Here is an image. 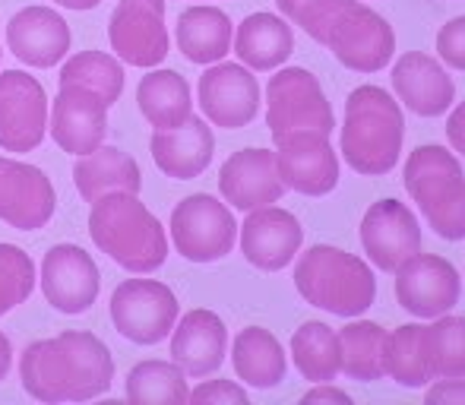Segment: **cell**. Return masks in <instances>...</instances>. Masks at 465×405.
Returning <instances> with one entry per match:
<instances>
[{
    "label": "cell",
    "instance_id": "21",
    "mask_svg": "<svg viewBox=\"0 0 465 405\" xmlns=\"http://www.w3.org/2000/svg\"><path fill=\"white\" fill-rule=\"evenodd\" d=\"M219 193L228 206L241 212L279 202L285 197V184L279 178L276 153L253 146L228 155L219 172Z\"/></svg>",
    "mask_w": 465,
    "mask_h": 405
},
{
    "label": "cell",
    "instance_id": "2",
    "mask_svg": "<svg viewBox=\"0 0 465 405\" xmlns=\"http://www.w3.org/2000/svg\"><path fill=\"white\" fill-rule=\"evenodd\" d=\"M405 143V114L392 93L380 86H358L345 99V121L339 149L351 172L380 178L396 168Z\"/></svg>",
    "mask_w": 465,
    "mask_h": 405
},
{
    "label": "cell",
    "instance_id": "26",
    "mask_svg": "<svg viewBox=\"0 0 465 405\" xmlns=\"http://www.w3.org/2000/svg\"><path fill=\"white\" fill-rule=\"evenodd\" d=\"M174 38H178L181 54H184L190 64L209 67V64H215V61H225V54L232 51L234 25H232V19H228V13L219 10V6L193 4L178 16Z\"/></svg>",
    "mask_w": 465,
    "mask_h": 405
},
{
    "label": "cell",
    "instance_id": "17",
    "mask_svg": "<svg viewBox=\"0 0 465 405\" xmlns=\"http://www.w3.org/2000/svg\"><path fill=\"white\" fill-rule=\"evenodd\" d=\"M42 291L45 301L61 313H86L98 301L102 276L93 253L80 244H54L42 260Z\"/></svg>",
    "mask_w": 465,
    "mask_h": 405
},
{
    "label": "cell",
    "instance_id": "30",
    "mask_svg": "<svg viewBox=\"0 0 465 405\" xmlns=\"http://www.w3.org/2000/svg\"><path fill=\"white\" fill-rule=\"evenodd\" d=\"M383 370L390 380L405 390H421L434 380L428 358V326L405 323L396 330H386L383 345Z\"/></svg>",
    "mask_w": 465,
    "mask_h": 405
},
{
    "label": "cell",
    "instance_id": "34",
    "mask_svg": "<svg viewBox=\"0 0 465 405\" xmlns=\"http://www.w3.org/2000/svg\"><path fill=\"white\" fill-rule=\"evenodd\" d=\"M61 86L76 83V86H86L102 99L104 104H114L124 93V67L117 57L104 54V51H80L61 67Z\"/></svg>",
    "mask_w": 465,
    "mask_h": 405
},
{
    "label": "cell",
    "instance_id": "35",
    "mask_svg": "<svg viewBox=\"0 0 465 405\" xmlns=\"http://www.w3.org/2000/svg\"><path fill=\"white\" fill-rule=\"evenodd\" d=\"M428 358L434 380L465 377V317L443 313L428 326Z\"/></svg>",
    "mask_w": 465,
    "mask_h": 405
},
{
    "label": "cell",
    "instance_id": "38",
    "mask_svg": "<svg viewBox=\"0 0 465 405\" xmlns=\"http://www.w3.org/2000/svg\"><path fill=\"white\" fill-rule=\"evenodd\" d=\"M437 57L447 70H462L465 74V16L450 19L437 32Z\"/></svg>",
    "mask_w": 465,
    "mask_h": 405
},
{
    "label": "cell",
    "instance_id": "18",
    "mask_svg": "<svg viewBox=\"0 0 465 405\" xmlns=\"http://www.w3.org/2000/svg\"><path fill=\"white\" fill-rule=\"evenodd\" d=\"M241 253L251 266L263 272H279L294 263L304 244V228L288 209L282 206H260L251 209L244 225H238Z\"/></svg>",
    "mask_w": 465,
    "mask_h": 405
},
{
    "label": "cell",
    "instance_id": "42",
    "mask_svg": "<svg viewBox=\"0 0 465 405\" xmlns=\"http://www.w3.org/2000/svg\"><path fill=\"white\" fill-rule=\"evenodd\" d=\"M447 140H450V149L465 159V102L456 104V108L450 111V117H447Z\"/></svg>",
    "mask_w": 465,
    "mask_h": 405
},
{
    "label": "cell",
    "instance_id": "4",
    "mask_svg": "<svg viewBox=\"0 0 465 405\" xmlns=\"http://www.w3.org/2000/svg\"><path fill=\"white\" fill-rule=\"evenodd\" d=\"M294 289L311 307L332 317H361L377 301V276L371 263L332 244H313L298 253Z\"/></svg>",
    "mask_w": 465,
    "mask_h": 405
},
{
    "label": "cell",
    "instance_id": "33",
    "mask_svg": "<svg viewBox=\"0 0 465 405\" xmlns=\"http://www.w3.org/2000/svg\"><path fill=\"white\" fill-rule=\"evenodd\" d=\"M124 393L143 405H184L190 396L187 374L174 361H140L130 368Z\"/></svg>",
    "mask_w": 465,
    "mask_h": 405
},
{
    "label": "cell",
    "instance_id": "1",
    "mask_svg": "<svg viewBox=\"0 0 465 405\" xmlns=\"http://www.w3.org/2000/svg\"><path fill=\"white\" fill-rule=\"evenodd\" d=\"M23 390L38 402H89L114 383V355L86 330L38 339L19 355Z\"/></svg>",
    "mask_w": 465,
    "mask_h": 405
},
{
    "label": "cell",
    "instance_id": "20",
    "mask_svg": "<svg viewBox=\"0 0 465 405\" xmlns=\"http://www.w3.org/2000/svg\"><path fill=\"white\" fill-rule=\"evenodd\" d=\"M392 93L402 108L415 111L418 117H443L456 102V83L440 57L424 51H405L392 64Z\"/></svg>",
    "mask_w": 465,
    "mask_h": 405
},
{
    "label": "cell",
    "instance_id": "28",
    "mask_svg": "<svg viewBox=\"0 0 465 405\" xmlns=\"http://www.w3.org/2000/svg\"><path fill=\"white\" fill-rule=\"evenodd\" d=\"M232 368L244 387L251 390H276L288 374L285 349L270 330L247 326L232 342Z\"/></svg>",
    "mask_w": 465,
    "mask_h": 405
},
{
    "label": "cell",
    "instance_id": "32",
    "mask_svg": "<svg viewBox=\"0 0 465 405\" xmlns=\"http://www.w3.org/2000/svg\"><path fill=\"white\" fill-rule=\"evenodd\" d=\"M292 361L298 374L311 383H332L339 370V336L330 323L307 320L292 336Z\"/></svg>",
    "mask_w": 465,
    "mask_h": 405
},
{
    "label": "cell",
    "instance_id": "19",
    "mask_svg": "<svg viewBox=\"0 0 465 405\" xmlns=\"http://www.w3.org/2000/svg\"><path fill=\"white\" fill-rule=\"evenodd\" d=\"M48 133L70 155H89L108 133V104L93 89L67 83L48 108Z\"/></svg>",
    "mask_w": 465,
    "mask_h": 405
},
{
    "label": "cell",
    "instance_id": "44",
    "mask_svg": "<svg viewBox=\"0 0 465 405\" xmlns=\"http://www.w3.org/2000/svg\"><path fill=\"white\" fill-rule=\"evenodd\" d=\"M54 4H61V6H67V10H95L102 0H54Z\"/></svg>",
    "mask_w": 465,
    "mask_h": 405
},
{
    "label": "cell",
    "instance_id": "8",
    "mask_svg": "<svg viewBox=\"0 0 465 405\" xmlns=\"http://www.w3.org/2000/svg\"><path fill=\"white\" fill-rule=\"evenodd\" d=\"M181 317L174 291L159 279H124L111 291V323L134 345H159Z\"/></svg>",
    "mask_w": 465,
    "mask_h": 405
},
{
    "label": "cell",
    "instance_id": "15",
    "mask_svg": "<svg viewBox=\"0 0 465 405\" xmlns=\"http://www.w3.org/2000/svg\"><path fill=\"white\" fill-rule=\"evenodd\" d=\"M200 108L213 127L241 130L257 117L260 111V83L244 64L215 61L200 76Z\"/></svg>",
    "mask_w": 465,
    "mask_h": 405
},
{
    "label": "cell",
    "instance_id": "10",
    "mask_svg": "<svg viewBox=\"0 0 465 405\" xmlns=\"http://www.w3.org/2000/svg\"><path fill=\"white\" fill-rule=\"evenodd\" d=\"M272 143H276V168L285 191L304 193V197H326L336 191L342 165L330 133L298 130V133L276 136Z\"/></svg>",
    "mask_w": 465,
    "mask_h": 405
},
{
    "label": "cell",
    "instance_id": "43",
    "mask_svg": "<svg viewBox=\"0 0 465 405\" xmlns=\"http://www.w3.org/2000/svg\"><path fill=\"white\" fill-rule=\"evenodd\" d=\"M10 364H13V345H10V339L0 332V380L10 374Z\"/></svg>",
    "mask_w": 465,
    "mask_h": 405
},
{
    "label": "cell",
    "instance_id": "39",
    "mask_svg": "<svg viewBox=\"0 0 465 405\" xmlns=\"http://www.w3.org/2000/svg\"><path fill=\"white\" fill-rule=\"evenodd\" d=\"M247 390L234 380H206L187 396V402L193 405H247Z\"/></svg>",
    "mask_w": 465,
    "mask_h": 405
},
{
    "label": "cell",
    "instance_id": "13",
    "mask_svg": "<svg viewBox=\"0 0 465 405\" xmlns=\"http://www.w3.org/2000/svg\"><path fill=\"white\" fill-rule=\"evenodd\" d=\"M48 133V95L35 76L23 70L0 74V149L32 153Z\"/></svg>",
    "mask_w": 465,
    "mask_h": 405
},
{
    "label": "cell",
    "instance_id": "9",
    "mask_svg": "<svg viewBox=\"0 0 465 405\" xmlns=\"http://www.w3.org/2000/svg\"><path fill=\"white\" fill-rule=\"evenodd\" d=\"M326 48L332 51L345 70L355 74H380L396 54V32L392 25L361 0H349L326 35Z\"/></svg>",
    "mask_w": 465,
    "mask_h": 405
},
{
    "label": "cell",
    "instance_id": "16",
    "mask_svg": "<svg viewBox=\"0 0 465 405\" xmlns=\"http://www.w3.org/2000/svg\"><path fill=\"white\" fill-rule=\"evenodd\" d=\"M54 209V184L42 168L0 155V222L16 232H38L51 222Z\"/></svg>",
    "mask_w": 465,
    "mask_h": 405
},
{
    "label": "cell",
    "instance_id": "22",
    "mask_svg": "<svg viewBox=\"0 0 465 405\" xmlns=\"http://www.w3.org/2000/svg\"><path fill=\"white\" fill-rule=\"evenodd\" d=\"M6 48L25 67L48 70L70 51V25L51 6H23L6 23Z\"/></svg>",
    "mask_w": 465,
    "mask_h": 405
},
{
    "label": "cell",
    "instance_id": "12",
    "mask_svg": "<svg viewBox=\"0 0 465 405\" xmlns=\"http://www.w3.org/2000/svg\"><path fill=\"white\" fill-rule=\"evenodd\" d=\"M396 301L418 320H434L460 304L462 279L450 260L437 253H415L396 272Z\"/></svg>",
    "mask_w": 465,
    "mask_h": 405
},
{
    "label": "cell",
    "instance_id": "29",
    "mask_svg": "<svg viewBox=\"0 0 465 405\" xmlns=\"http://www.w3.org/2000/svg\"><path fill=\"white\" fill-rule=\"evenodd\" d=\"M136 104L155 130H172L193 114L190 83L178 70H149L136 86Z\"/></svg>",
    "mask_w": 465,
    "mask_h": 405
},
{
    "label": "cell",
    "instance_id": "40",
    "mask_svg": "<svg viewBox=\"0 0 465 405\" xmlns=\"http://www.w3.org/2000/svg\"><path fill=\"white\" fill-rule=\"evenodd\" d=\"M428 405H465V377H440L428 383Z\"/></svg>",
    "mask_w": 465,
    "mask_h": 405
},
{
    "label": "cell",
    "instance_id": "5",
    "mask_svg": "<svg viewBox=\"0 0 465 405\" xmlns=\"http://www.w3.org/2000/svg\"><path fill=\"white\" fill-rule=\"evenodd\" d=\"M405 191L421 209L428 228L443 241H465V172L453 149L418 146L402 168Z\"/></svg>",
    "mask_w": 465,
    "mask_h": 405
},
{
    "label": "cell",
    "instance_id": "7",
    "mask_svg": "<svg viewBox=\"0 0 465 405\" xmlns=\"http://www.w3.org/2000/svg\"><path fill=\"white\" fill-rule=\"evenodd\" d=\"M266 127L272 140L298 130L332 133L336 114L320 80L304 67H279L266 83Z\"/></svg>",
    "mask_w": 465,
    "mask_h": 405
},
{
    "label": "cell",
    "instance_id": "27",
    "mask_svg": "<svg viewBox=\"0 0 465 405\" xmlns=\"http://www.w3.org/2000/svg\"><path fill=\"white\" fill-rule=\"evenodd\" d=\"M74 184L83 200L95 202V200H102L104 193H114V191L140 193L143 172H140V165H136L134 155L102 143V146L93 149L89 155H76Z\"/></svg>",
    "mask_w": 465,
    "mask_h": 405
},
{
    "label": "cell",
    "instance_id": "11",
    "mask_svg": "<svg viewBox=\"0 0 465 405\" xmlns=\"http://www.w3.org/2000/svg\"><path fill=\"white\" fill-rule=\"evenodd\" d=\"M108 42L130 67H159L168 57L165 0H121L108 19Z\"/></svg>",
    "mask_w": 465,
    "mask_h": 405
},
{
    "label": "cell",
    "instance_id": "41",
    "mask_svg": "<svg viewBox=\"0 0 465 405\" xmlns=\"http://www.w3.org/2000/svg\"><path fill=\"white\" fill-rule=\"evenodd\" d=\"M301 405H351V396L336 383H313V390L301 396Z\"/></svg>",
    "mask_w": 465,
    "mask_h": 405
},
{
    "label": "cell",
    "instance_id": "37",
    "mask_svg": "<svg viewBox=\"0 0 465 405\" xmlns=\"http://www.w3.org/2000/svg\"><path fill=\"white\" fill-rule=\"evenodd\" d=\"M276 6L288 23H294L301 32H307L313 42L326 44L332 23L349 6V0H276Z\"/></svg>",
    "mask_w": 465,
    "mask_h": 405
},
{
    "label": "cell",
    "instance_id": "24",
    "mask_svg": "<svg viewBox=\"0 0 465 405\" xmlns=\"http://www.w3.org/2000/svg\"><path fill=\"white\" fill-rule=\"evenodd\" d=\"M153 162L165 178L193 181L209 168L215 153V136L206 117L190 114L184 123L172 130H155L149 140Z\"/></svg>",
    "mask_w": 465,
    "mask_h": 405
},
{
    "label": "cell",
    "instance_id": "6",
    "mask_svg": "<svg viewBox=\"0 0 465 405\" xmlns=\"http://www.w3.org/2000/svg\"><path fill=\"white\" fill-rule=\"evenodd\" d=\"M172 241L190 263H219L238 244V222L228 202L213 193H190L172 209Z\"/></svg>",
    "mask_w": 465,
    "mask_h": 405
},
{
    "label": "cell",
    "instance_id": "31",
    "mask_svg": "<svg viewBox=\"0 0 465 405\" xmlns=\"http://www.w3.org/2000/svg\"><path fill=\"white\" fill-rule=\"evenodd\" d=\"M339 336V370L349 380L358 383H373L383 380V345H386V330L373 320L351 317V323L345 330L336 332Z\"/></svg>",
    "mask_w": 465,
    "mask_h": 405
},
{
    "label": "cell",
    "instance_id": "25",
    "mask_svg": "<svg viewBox=\"0 0 465 405\" xmlns=\"http://www.w3.org/2000/svg\"><path fill=\"white\" fill-rule=\"evenodd\" d=\"M232 51L244 67L253 74H272L292 57L294 32L285 23V16L276 13H251L234 25Z\"/></svg>",
    "mask_w": 465,
    "mask_h": 405
},
{
    "label": "cell",
    "instance_id": "23",
    "mask_svg": "<svg viewBox=\"0 0 465 405\" xmlns=\"http://www.w3.org/2000/svg\"><path fill=\"white\" fill-rule=\"evenodd\" d=\"M228 355V330L225 320L215 311L196 307L187 311L172 330V361L187 377H209L225 364Z\"/></svg>",
    "mask_w": 465,
    "mask_h": 405
},
{
    "label": "cell",
    "instance_id": "36",
    "mask_svg": "<svg viewBox=\"0 0 465 405\" xmlns=\"http://www.w3.org/2000/svg\"><path fill=\"white\" fill-rule=\"evenodd\" d=\"M35 282V263L29 253L16 244H0V317L29 301Z\"/></svg>",
    "mask_w": 465,
    "mask_h": 405
},
{
    "label": "cell",
    "instance_id": "3",
    "mask_svg": "<svg viewBox=\"0 0 465 405\" xmlns=\"http://www.w3.org/2000/svg\"><path fill=\"white\" fill-rule=\"evenodd\" d=\"M89 238L127 272H155L168 260V234L140 193L114 191L93 202Z\"/></svg>",
    "mask_w": 465,
    "mask_h": 405
},
{
    "label": "cell",
    "instance_id": "14",
    "mask_svg": "<svg viewBox=\"0 0 465 405\" xmlns=\"http://www.w3.org/2000/svg\"><path fill=\"white\" fill-rule=\"evenodd\" d=\"M421 222L405 202L377 200L361 219V247L380 272H396L405 260L421 253Z\"/></svg>",
    "mask_w": 465,
    "mask_h": 405
}]
</instances>
